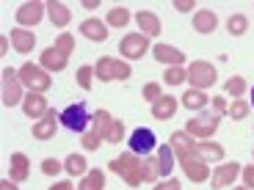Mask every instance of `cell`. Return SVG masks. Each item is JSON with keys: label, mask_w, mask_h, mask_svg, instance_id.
<instances>
[{"label": "cell", "mask_w": 254, "mask_h": 190, "mask_svg": "<svg viewBox=\"0 0 254 190\" xmlns=\"http://www.w3.org/2000/svg\"><path fill=\"white\" fill-rule=\"evenodd\" d=\"M108 168L114 174H119V177H125V182L133 185V188L144 182V179H141V168H144V163H141L138 154H133V152H127V154H122V157L111 160Z\"/></svg>", "instance_id": "1"}, {"label": "cell", "mask_w": 254, "mask_h": 190, "mask_svg": "<svg viewBox=\"0 0 254 190\" xmlns=\"http://www.w3.org/2000/svg\"><path fill=\"white\" fill-rule=\"evenodd\" d=\"M218 119H221V113H210V110H204L202 116H196V119H190L188 124H185V133L190 135V138H202V141H210V135L218 130Z\"/></svg>", "instance_id": "2"}, {"label": "cell", "mask_w": 254, "mask_h": 190, "mask_svg": "<svg viewBox=\"0 0 254 190\" xmlns=\"http://www.w3.org/2000/svg\"><path fill=\"white\" fill-rule=\"evenodd\" d=\"M61 124L66 127V130H72V133H86L91 124L89 119V110H86V102H75V105H69V108L61 110Z\"/></svg>", "instance_id": "3"}, {"label": "cell", "mask_w": 254, "mask_h": 190, "mask_svg": "<svg viewBox=\"0 0 254 190\" xmlns=\"http://www.w3.org/2000/svg\"><path fill=\"white\" fill-rule=\"evenodd\" d=\"M94 72H97L100 80L111 83V80H127L133 69H130V63L119 61V58H100V63L94 66Z\"/></svg>", "instance_id": "4"}, {"label": "cell", "mask_w": 254, "mask_h": 190, "mask_svg": "<svg viewBox=\"0 0 254 190\" xmlns=\"http://www.w3.org/2000/svg\"><path fill=\"white\" fill-rule=\"evenodd\" d=\"M188 83L193 86L196 91H204L216 83V66L207 61H193L188 66Z\"/></svg>", "instance_id": "5"}, {"label": "cell", "mask_w": 254, "mask_h": 190, "mask_svg": "<svg viewBox=\"0 0 254 190\" xmlns=\"http://www.w3.org/2000/svg\"><path fill=\"white\" fill-rule=\"evenodd\" d=\"M19 80L25 83L28 89L33 91V94H45L47 89H50V75H47L42 66H33V63H25L22 69L17 72Z\"/></svg>", "instance_id": "6"}, {"label": "cell", "mask_w": 254, "mask_h": 190, "mask_svg": "<svg viewBox=\"0 0 254 190\" xmlns=\"http://www.w3.org/2000/svg\"><path fill=\"white\" fill-rule=\"evenodd\" d=\"M127 146H130V152H133V154H138V157H146V154H152V152H155L158 138H155L152 130H144V127H138V130H133V135H130Z\"/></svg>", "instance_id": "7"}, {"label": "cell", "mask_w": 254, "mask_h": 190, "mask_svg": "<svg viewBox=\"0 0 254 190\" xmlns=\"http://www.w3.org/2000/svg\"><path fill=\"white\" fill-rule=\"evenodd\" d=\"M22 102V80L14 69H3V105L14 108Z\"/></svg>", "instance_id": "8"}, {"label": "cell", "mask_w": 254, "mask_h": 190, "mask_svg": "<svg viewBox=\"0 0 254 190\" xmlns=\"http://www.w3.org/2000/svg\"><path fill=\"white\" fill-rule=\"evenodd\" d=\"M146 50H149V39H146L144 33H127V36L119 42V52H122V58H130V61L141 58Z\"/></svg>", "instance_id": "9"}, {"label": "cell", "mask_w": 254, "mask_h": 190, "mask_svg": "<svg viewBox=\"0 0 254 190\" xmlns=\"http://www.w3.org/2000/svg\"><path fill=\"white\" fill-rule=\"evenodd\" d=\"M47 14V3H39V0H31V3H22V6L17 8V22L25 28H33L42 22V17Z\"/></svg>", "instance_id": "10"}, {"label": "cell", "mask_w": 254, "mask_h": 190, "mask_svg": "<svg viewBox=\"0 0 254 190\" xmlns=\"http://www.w3.org/2000/svg\"><path fill=\"white\" fill-rule=\"evenodd\" d=\"M180 163H183V171H185V177H188L190 182H204V179L210 177L207 163H204L196 152H193V154H183V157H180Z\"/></svg>", "instance_id": "11"}, {"label": "cell", "mask_w": 254, "mask_h": 190, "mask_svg": "<svg viewBox=\"0 0 254 190\" xmlns=\"http://www.w3.org/2000/svg\"><path fill=\"white\" fill-rule=\"evenodd\" d=\"M152 55H155V61L166 63V66H183L185 58H188L183 50H177V47H172V45H155Z\"/></svg>", "instance_id": "12"}, {"label": "cell", "mask_w": 254, "mask_h": 190, "mask_svg": "<svg viewBox=\"0 0 254 190\" xmlns=\"http://www.w3.org/2000/svg\"><path fill=\"white\" fill-rule=\"evenodd\" d=\"M22 110H25V116H31V119H45L47 113H50V105H47V99L42 94H28L25 99H22Z\"/></svg>", "instance_id": "13"}, {"label": "cell", "mask_w": 254, "mask_h": 190, "mask_svg": "<svg viewBox=\"0 0 254 190\" xmlns=\"http://www.w3.org/2000/svg\"><path fill=\"white\" fill-rule=\"evenodd\" d=\"M241 168H243L241 163H224L221 168H216V171H213V188L224 190L227 185H232V182H235V177L241 174Z\"/></svg>", "instance_id": "14"}, {"label": "cell", "mask_w": 254, "mask_h": 190, "mask_svg": "<svg viewBox=\"0 0 254 190\" xmlns=\"http://www.w3.org/2000/svg\"><path fill=\"white\" fill-rule=\"evenodd\" d=\"M61 124V116H56V110H50V113L45 116V119L39 121V124H33V138H39V141H47V138H53L56 135V127Z\"/></svg>", "instance_id": "15"}, {"label": "cell", "mask_w": 254, "mask_h": 190, "mask_svg": "<svg viewBox=\"0 0 254 190\" xmlns=\"http://www.w3.org/2000/svg\"><path fill=\"white\" fill-rule=\"evenodd\" d=\"M66 63H69V58L61 55L56 47H47V50L42 52V69H47V72H64Z\"/></svg>", "instance_id": "16"}, {"label": "cell", "mask_w": 254, "mask_h": 190, "mask_svg": "<svg viewBox=\"0 0 254 190\" xmlns=\"http://www.w3.org/2000/svg\"><path fill=\"white\" fill-rule=\"evenodd\" d=\"M80 33L86 39H91V42H105V39H108V25L91 17V19H86V22L80 25Z\"/></svg>", "instance_id": "17"}, {"label": "cell", "mask_w": 254, "mask_h": 190, "mask_svg": "<svg viewBox=\"0 0 254 190\" xmlns=\"http://www.w3.org/2000/svg\"><path fill=\"white\" fill-rule=\"evenodd\" d=\"M177 108H180V102L174 99V96H160V99L152 105V116L158 121H166V119H172V116L177 113Z\"/></svg>", "instance_id": "18"}, {"label": "cell", "mask_w": 254, "mask_h": 190, "mask_svg": "<svg viewBox=\"0 0 254 190\" xmlns=\"http://www.w3.org/2000/svg\"><path fill=\"white\" fill-rule=\"evenodd\" d=\"M196 154L204 163H218V160H224V146L216 141H202V143H196Z\"/></svg>", "instance_id": "19"}, {"label": "cell", "mask_w": 254, "mask_h": 190, "mask_svg": "<svg viewBox=\"0 0 254 190\" xmlns=\"http://www.w3.org/2000/svg\"><path fill=\"white\" fill-rule=\"evenodd\" d=\"M135 22H138L141 33H144L146 39H149V36H160V19L155 17L152 11H138V14H135Z\"/></svg>", "instance_id": "20"}, {"label": "cell", "mask_w": 254, "mask_h": 190, "mask_svg": "<svg viewBox=\"0 0 254 190\" xmlns=\"http://www.w3.org/2000/svg\"><path fill=\"white\" fill-rule=\"evenodd\" d=\"M8 39H11V45L17 52H31L33 45H36V36H33L31 31H22V28H17V31L8 33Z\"/></svg>", "instance_id": "21"}, {"label": "cell", "mask_w": 254, "mask_h": 190, "mask_svg": "<svg viewBox=\"0 0 254 190\" xmlns=\"http://www.w3.org/2000/svg\"><path fill=\"white\" fill-rule=\"evenodd\" d=\"M169 146H172L174 154H180V157H183V154H193V152H196V143L190 141V135L185 133V130L174 133V135H172V141H169Z\"/></svg>", "instance_id": "22"}, {"label": "cell", "mask_w": 254, "mask_h": 190, "mask_svg": "<svg viewBox=\"0 0 254 190\" xmlns=\"http://www.w3.org/2000/svg\"><path fill=\"white\" fill-rule=\"evenodd\" d=\"M218 28L216 11H196L193 14V31L196 33H213Z\"/></svg>", "instance_id": "23"}, {"label": "cell", "mask_w": 254, "mask_h": 190, "mask_svg": "<svg viewBox=\"0 0 254 190\" xmlns=\"http://www.w3.org/2000/svg\"><path fill=\"white\" fill-rule=\"evenodd\" d=\"M47 17H50L53 25L66 28L69 25V19H72V14H69V8L64 6V3H47Z\"/></svg>", "instance_id": "24"}, {"label": "cell", "mask_w": 254, "mask_h": 190, "mask_svg": "<svg viewBox=\"0 0 254 190\" xmlns=\"http://www.w3.org/2000/svg\"><path fill=\"white\" fill-rule=\"evenodd\" d=\"M180 102H183V105H185V108H188V110H202L204 108V105H207V94H204V91H196V89H188V91H185V94H183V99H180Z\"/></svg>", "instance_id": "25"}, {"label": "cell", "mask_w": 254, "mask_h": 190, "mask_svg": "<svg viewBox=\"0 0 254 190\" xmlns=\"http://www.w3.org/2000/svg\"><path fill=\"white\" fill-rule=\"evenodd\" d=\"M86 168H89V165H86V157H83V154H69V157L64 160V171L66 174H72V177H86Z\"/></svg>", "instance_id": "26"}, {"label": "cell", "mask_w": 254, "mask_h": 190, "mask_svg": "<svg viewBox=\"0 0 254 190\" xmlns=\"http://www.w3.org/2000/svg\"><path fill=\"white\" fill-rule=\"evenodd\" d=\"M8 165H11V179L14 182H22V179H28V157L25 154H11V160H8Z\"/></svg>", "instance_id": "27"}, {"label": "cell", "mask_w": 254, "mask_h": 190, "mask_svg": "<svg viewBox=\"0 0 254 190\" xmlns=\"http://www.w3.org/2000/svg\"><path fill=\"white\" fill-rule=\"evenodd\" d=\"M158 160H160V177H172L174 171V149L172 146H160L158 149Z\"/></svg>", "instance_id": "28"}, {"label": "cell", "mask_w": 254, "mask_h": 190, "mask_svg": "<svg viewBox=\"0 0 254 190\" xmlns=\"http://www.w3.org/2000/svg\"><path fill=\"white\" fill-rule=\"evenodd\" d=\"M102 188H105V174H102L100 168L89 171L86 177H83V182L77 185V190H102Z\"/></svg>", "instance_id": "29"}, {"label": "cell", "mask_w": 254, "mask_h": 190, "mask_svg": "<svg viewBox=\"0 0 254 190\" xmlns=\"http://www.w3.org/2000/svg\"><path fill=\"white\" fill-rule=\"evenodd\" d=\"M127 22H130V11H127L125 6H116V8H111L108 19H105V25H111V28H125Z\"/></svg>", "instance_id": "30"}, {"label": "cell", "mask_w": 254, "mask_h": 190, "mask_svg": "<svg viewBox=\"0 0 254 190\" xmlns=\"http://www.w3.org/2000/svg\"><path fill=\"white\" fill-rule=\"evenodd\" d=\"M246 28H249L246 14H232V17L227 19V31H229V36H243V33H246Z\"/></svg>", "instance_id": "31"}, {"label": "cell", "mask_w": 254, "mask_h": 190, "mask_svg": "<svg viewBox=\"0 0 254 190\" xmlns=\"http://www.w3.org/2000/svg\"><path fill=\"white\" fill-rule=\"evenodd\" d=\"M158 177H160V160H158V157L144 160V168H141V179H144V182H155Z\"/></svg>", "instance_id": "32"}, {"label": "cell", "mask_w": 254, "mask_h": 190, "mask_svg": "<svg viewBox=\"0 0 254 190\" xmlns=\"http://www.w3.org/2000/svg\"><path fill=\"white\" fill-rule=\"evenodd\" d=\"M246 89H249V86H246V80H243V77H229V80L224 83V91H227L229 96H235V99L246 94Z\"/></svg>", "instance_id": "33"}, {"label": "cell", "mask_w": 254, "mask_h": 190, "mask_svg": "<svg viewBox=\"0 0 254 190\" xmlns=\"http://www.w3.org/2000/svg\"><path fill=\"white\" fill-rule=\"evenodd\" d=\"M163 80L169 83V86H180L183 80H188V69H185V66H169Z\"/></svg>", "instance_id": "34"}, {"label": "cell", "mask_w": 254, "mask_h": 190, "mask_svg": "<svg viewBox=\"0 0 254 190\" xmlns=\"http://www.w3.org/2000/svg\"><path fill=\"white\" fill-rule=\"evenodd\" d=\"M102 141H105V138H102V133H97L94 127L83 133V146H86L89 152H91V149H100V143H102Z\"/></svg>", "instance_id": "35"}, {"label": "cell", "mask_w": 254, "mask_h": 190, "mask_svg": "<svg viewBox=\"0 0 254 190\" xmlns=\"http://www.w3.org/2000/svg\"><path fill=\"white\" fill-rule=\"evenodd\" d=\"M227 116H232L235 121L246 119V116H249V102H241V99H235V102H232V105L227 108Z\"/></svg>", "instance_id": "36"}, {"label": "cell", "mask_w": 254, "mask_h": 190, "mask_svg": "<svg viewBox=\"0 0 254 190\" xmlns=\"http://www.w3.org/2000/svg\"><path fill=\"white\" fill-rule=\"evenodd\" d=\"M91 75H94V66H80V69H77L75 80L83 91H91Z\"/></svg>", "instance_id": "37"}, {"label": "cell", "mask_w": 254, "mask_h": 190, "mask_svg": "<svg viewBox=\"0 0 254 190\" xmlns=\"http://www.w3.org/2000/svg\"><path fill=\"white\" fill-rule=\"evenodd\" d=\"M61 171H64V163H61V160H56V157L42 160V174H47V177H58Z\"/></svg>", "instance_id": "38"}, {"label": "cell", "mask_w": 254, "mask_h": 190, "mask_svg": "<svg viewBox=\"0 0 254 190\" xmlns=\"http://www.w3.org/2000/svg\"><path fill=\"white\" fill-rule=\"evenodd\" d=\"M53 47H56V50L61 52V55L69 58V55H72V47H75V39H72L69 33H64V36H58V42H56Z\"/></svg>", "instance_id": "39"}, {"label": "cell", "mask_w": 254, "mask_h": 190, "mask_svg": "<svg viewBox=\"0 0 254 190\" xmlns=\"http://www.w3.org/2000/svg\"><path fill=\"white\" fill-rule=\"evenodd\" d=\"M160 96H163V94H160V83H146V86H144V102H152V105H155Z\"/></svg>", "instance_id": "40"}, {"label": "cell", "mask_w": 254, "mask_h": 190, "mask_svg": "<svg viewBox=\"0 0 254 190\" xmlns=\"http://www.w3.org/2000/svg\"><path fill=\"white\" fill-rule=\"evenodd\" d=\"M122 135H125V124H122V121H114V127H111V133H108V141L111 143H119Z\"/></svg>", "instance_id": "41"}, {"label": "cell", "mask_w": 254, "mask_h": 190, "mask_svg": "<svg viewBox=\"0 0 254 190\" xmlns=\"http://www.w3.org/2000/svg\"><path fill=\"white\" fill-rule=\"evenodd\" d=\"M180 188H183V185H180L177 179H172V177L166 179V182H158V185H155V190H180Z\"/></svg>", "instance_id": "42"}, {"label": "cell", "mask_w": 254, "mask_h": 190, "mask_svg": "<svg viewBox=\"0 0 254 190\" xmlns=\"http://www.w3.org/2000/svg\"><path fill=\"white\" fill-rule=\"evenodd\" d=\"M210 102H213V110H216V113H227L229 105H227V99H224V96H213Z\"/></svg>", "instance_id": "43"}, {"label": "cell", "mask_w": 254, "mask_h": 190, "mask_svg": "<svg viewBox=\"0 0 254 190\" xmlns=\"http://www.w3.org/2000/svg\"><path fill=\"white\" fill-rule=\"evenodd\" d=\"M243 179H246V188H254V165L252 168H243Z\"/></svg>", "instance_id": "44"}, {"label": "cell", "mask_w": 254, "mask_h": 190, "mask_svg": "<svg viewBox=\"0 0 254 190\" xmlns=\"http://www.w3.org/2000/svg\"><path fill=\"white\" fill-rule=\"evenodd\" d=\"M174 8H177V11H190V8H193V3H190V0H177V3H174Z\"/></svg>", "instance_id": "45"}, {"label": "cell", "mask_w": 254, "mask_h": 190, "mask_svg": "<svg viewBox=\"0 0 254 190\" xmlns=\"http://www.w3.org/2000/svg\"><path fill=\"white\" fill-rule=\"evenodd\" d=\"M0 190H19V188H17L14 179H3V182H0Z\"/></svg>", "instance_id": "46"}, {"label": "cell", "mask_w": 254, "mask_h": 190, "mask_svg": "<svg viewBox=\"0 0 254 190\" xmlns=\"http://www.w3.org/2000/svg\"><path fill=\"white\" fill-rule=\"evenodd\" d=\"M50 190H75V188H72V182H58V185H53Z\"/></svg>", "instance_id": "47"}, {"label": "cell", "mask_w": 254, "mask_h": 190, "mask_svg": "<svg viewBox=\"0 0 254 190\" xmlns=\"http://www.w3.org/2000/svg\"><path fill=\"white\" fill-rule=\"evenodd\" d=\"M83 8H86V11H94L97 3H94V0H89V3H83Z\"/></svg>", "instance_id": "48"}, {"label": "cell", "mask_w": 254, "mask_h": 190, "mask_svg": "<svg viewBox=\"0 0 254 190\" xmlns=\"http://www.w3.org/2000/svg\"><path fill=\"white\" fill-rule=\"evenodd\" d=\"M232 190H249V188H232Z\"/></svg>", "instance_id": "49"}, {"label": "cell", "mask_w": 254, "mask_h": 190, "mask_svg": "<svg viewBox=\"0 0 254 190\" xmlns=\"http://www.w3.org/2000/svg\"><path fill=\"white\" fill-rule=\"evenodd\" d=\"M252 105H254V89H252Z\"/></svg>", "instance_id": "50"}, {"label": "cell", "mask_w": 254, "mask_h": 190, "mask_svg": "<svg viewBox=\"0 0 254 190\" xmlns=\"http://www.w3.org/2000/svg\"><path fill=\"white\" fill-rule=\"evenodd\" d=\"M252 157H254V152H252Z\"/></svg>", "instance_id": "51"}]
</instances>
